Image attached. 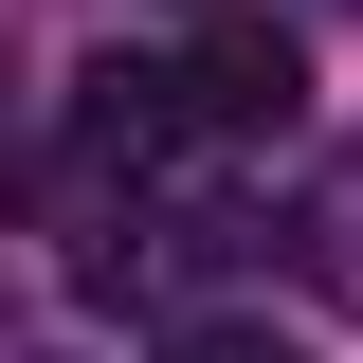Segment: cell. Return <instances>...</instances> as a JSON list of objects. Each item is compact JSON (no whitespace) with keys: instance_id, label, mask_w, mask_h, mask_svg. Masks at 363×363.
<instances>
[{"instance_id":"6da1fadb","label":"cell","mask_w":363,"mask_h":363,"mask_svg":"<svg viewBox=\"0 0 363 363\" xmlns=\"http://www.w3.org/2000/svg\"><path fill=\"white\" fill-rule=\"evenodd\" d=\"M182 128H236V145H291V128H309V55H291V18H218V37L182 55Z\"/></svg>"},{"instance_id":"7a4b0ae2","label":"cell","mask_w":363,"mask_h":363,"mask_svg":"<svg viewBox=\"0 0 363 363\" xmlns=\"http://www.w3.org/2000/svg\"><path fill=\"white\" fill-rule=\"evenodd\" d=\"M164 145H182V73H164V55H91V73H73V164L91 182H109V164H164Z\"/></svg>"},{"instance_id":"3957f363","label":"cell","mask_w":363,"mask_h":363,"mask_svg":"<svg viewBox=\"0 0 363 363\" xmlns=\"http://www.w3.org/2000/svg\"><path fill=\"white\" fill-rule=\"evenodd\" d=\"M164 363H291V345H272V327H236V309H200V327H182Z\"/></svg>"}]
</instances>
